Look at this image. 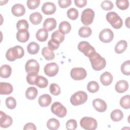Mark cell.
Masks as SVG:
<instances>
[{
  "instance_id": "49",
  "label": "cell",
  "mask_w": 130,
  "mask_h": 130,
  "mask_svg": "<svg viewBox=\"0 0 130 130\" xmlns=\"http://www.w3.org/2000/svg\"><path fill=\"white\" fill-rule=\"evenodd\" d=\"M59 6L61 8H66L72 4L71 0H59L58 1Z\"/></svg>"
},
{
  "instance_id": "24",
  "label": "cell",
  "mask_w": 130,
  "mask_h": 130,
  "mask_svg": "<svg viewBox=\"0 0 130 130\" xmlns=\"http://www.w3.org/2000/svg\"><path fill=\"white\" fill-rule=\"evenodd\" d=\"M12 73V68L8 64H4L0 68V76L3 78H9Z\"/></svg>"
},
{
  "instance_id": "14",
  "label": "cell",
  "mask_w": 130,
  "mask_h": 130,
  "mask_svg": "<svg viewBox=\"0 0 130 130\" xmlns=\"http://www.w3.org/2000/svg\"><path fill=\"white\" fill-rule=\"evenodd\" d=\"M92 106L95 110L99 112H105L107 108L106 103L103 100L98 98L92 101Z\"/></svg>"
},
{
  "instance_id": "34",
  "label": "cell",
  "mask_w": 130,
  "mask_h": 130,
  "mask_svg": "<svg viewBox=\"0 0 130 130\" xmlns=\"http://www.w3.org/2000/svg\"><path fill=\"white\" fill-rule=\"evenodd\" d=\"M92 34V30L89 27L82 26L78 31V35L82 38H88Z\"/></svg>"
},
{
  "instance_id": "36",
  "label": "cell",
  "mask_w": 130,
  "mask_h": 130,
  "mask_svg": "<svg viewBox=\"0 0 130 130\" xmlns=\"http://www.w3.org/2000/svg\"><path fill=\"white\" fill-rule=\"evenodd\" d=\"M120 105L122 108L125 109L130 108V96L126 95L122 96L120 100Z\"/></svg>"
},
{
  "instance_id": "45",
  "label": "cell",
  "mask_w": 130,
  "mask_h": 130,
  "mask_svg": "<svg viewBox=\"0 0 130 130\" xmlns=\"http://www.w3.org/2000/svg\"><path fill=\"white\" fill-rule=\"evenodd\" d=\"M37 73H28L26 76V81L30 85H35L37 77L38 76Z\"/></svg>"
},
{
  "instance_id": "20",
  "label": "cell",
  "mask_w": 130,
  "mask_h": 130,
  "mask_svg": "<svg viewBox=\"0 0 130 130\" xmlns=\"http://www.w3.org/2000/svg\"><path fill=\"white\" fill-rule=\"evenodd\" d=\"M57 22L53 18H48L45 20L43 23V28L47 31H51L56 27Z\"/></svg>"
},
{
  "instance_id": "11",
  "label": "cell",
  "mask_w": 130,
  "mask_h": 130,
  "mask_svg": "<svg viewBox=\"0 0 130 130\" xmlns=\"http://www.w3.org/2000/svg\"><path fill=\"white\" fill-rule=\"evenodd\" d=\"M59 70L58 65L55 62L47 63L44 68L45 74L49 77H53L57 75Z\"/></svg>"
},
{
  "instance_id": "10",
  "label": "cell",
  "mask_w": 130,
  "mask_h": 130,
  "mask_svg": "<svg viewBox=\"0 0 130 130\" xmlns=\"http://www.w3.org/2000/svg\"><path fill=\"white\" fill-rule=\"evenodd\" d=\"M25 69L27 73H32L38 74L40 70V65L36 60L30 59L26 62Z\"/></svg>"
},
{
  "instance_id": "18",
  "label": "cell",
  "mask_w": 130,
  "mask_h": 130,
  "mask_svg": "<svg viewBox=\"0 0 130 130\" xmlns=\"http://www.w3.org/2000/svg\"><path fill=\"white\" fill-rule=\"evenodd\" d=\"M128 88V82L124 80H121L116 82L115 86V90L119 93L125 92Z\"/></svg>"
},
{
  "instance_id": "3",
  "label": "cell",
  "mask_w": 130,
  "mask_h": 130,
  "mask_svg": "<svg viewBox=\"0 0 130 130\" xmlns=\"http://www.w3.org/2000/svg\"><path fill=\"white\" fill-rule=\"evenodd\" d=\"M106 19L111 26L115 29H119L122 26V19L115 12H108L106 15Z\"/></svg>"
},
{
  "instance_id": "2",
  "label": "cell",
  "mask_w": 130,
  "mask_h": 130,
  "mask_svg": "<svg viewBox=\"0 0 130 130\" xmlns=\"http://www.w3.org/2000/svg\"><path fill=\"white\" fill-rule=\"evenodd\" d=\"M24 55V51L21 46L16 45L10 48L6 52V57L8 61H13L16 59L22 58Z\"/></svg>"
},
{
  "instance_id": "30",
  "label": "cell",
  "mask_w": 130,
  "mask_h": 130,
  "mask_svg": "<svg viewBox=\"0 0 130 130\" xmlns=\"http://www.w3.org/2000/svg\"><path fill=\"white\" fill-rule=\"evenodd\" d=\"M70 23L66 21H62L59 25V30L64 35L68 34L71 30Z\"/></svg>"
},
{
  "instance_id": "22",
  "label": "cell",
  "mask_w": 130,
  "mask_h": 130,
  "mask_svg": "<svg viewBox=\"0 0 130 130\" xmlns=\"http://www.w3.org/2000/svg\"><path fill=\"white\" fill-rule=\"evenodd\" d=\"M17 40L21 43L27 42L29 38V33L27 30H18L16 33Z\"/></svg>"
},
{
  "instance_id": "31",
  "label": "cell",
  "mask_w": 130,
  "mask_h": 130,
  "mask_svg": "<svg viewBox=\"0 0 130 130\" xmlns=\"http://www.w3.org/2000/svg\"><path fill=\"white\" fill-rule=\"evenodd\" d=\"M40 49L39 45L35 42H30L27 46V50L30 54H36Z\"/></svg>"
},
{
  "instance_id": "15",
  "label": "cell",
  "mask_w": 130,
  "mask_h": 130,
  "mask_svg": "<svg viewBox=\"0 0 130 130\" xmlns=\"http://www.w3.org/2000/svg\"><path fill=\"white\" fill-rule=\"evenodd\" d=\"M56 6L53 3L46 2L45 3L42 7L43 13L46 15H52L56 11Z\"/></svg>"
},
{
  "instance_id": "51",
  "label": "cell",
  "mask_w": 130,
  "mask_h": 130,
  "mask_svg": "<svg viewBox=\"0 0 130 130\" xmlns=\"http://www.w3.org/2000/svg\"><path fill=\"white\" fill-rule=\"evenodd\" d=\"M37 129V127L36 125L32 123H26L23 127L24 130H29V129H31V130H36Z\"/></svg>"
},
{
  "instance_id": "29",
  "label": "cell",
  "mask_w": 130,
  "mask_h": 130,
  "mask_svg": "<svg viewBox=\"0 0 130 130\" xmlns=\"http://www.w3.org/2000/svg\"><path fill=\"white\" fill-rule=\"evenodd\" d=\"M111 119L115 122L121 120L123 118V112L119 109H115L113 110L110 114Z\"/></svg>"
},
{
  "instance_id": "42",
  "label": "cell",
  "mask_w": 130,
  "mask_h": 130,
  "mask_svg": "<svg viewBox=\"0 0 130 130\" xmlns=\"http://www.w3.org/2000/svg\"><path fill=\"white\" fill-rule=\"evenodd\" d=\"M5 103L7 107L9 109H13L16 106V100L12 96L7 98L6 100Z\"/></svg>"
},
{
  "instance_id": "35",
  "label": "cell",
  "mask_w": 130,
  "mask_h": 130,
  "mask_svg": "<svg viewBox=\"0 0 130 130\" xmlns=\"http://www.w3.org/2000/svg\"><path fill=\"white\" fill-rule=\"evenodd\" d=\"M51 39L56 41L60 44L63 41L64 39V35L61 33L59 30H56L52 34Z\"/></svg>"
},
{
  "instance_id": "8",
  "label": "cell",
  "mask_w": 130,
  "mask_h": 130,
  "mask_svg": "<svg viewBox=\"0 0 130 130\" xmlns=\"http://www.w3.org/2000/svg\"><path fill=\"white\" fill-rule=\"evenodd\" d=\"M78 50L85 56L89 57L92 53L96 52L95 49L88 42L86 41L80 42L78 45Z\"/></svg>"
},
{
  "instance_id": "7",
  "label": "cell",
  "mask_w": 130,
  "mask_h": 130,
  "mask_svg": "<svg viewBox=\"0 0 130 130\" xmlns=\"http://www.w3.org/2000/svg\"><path fill=\"white\" fill-rule=\"evenodd\" d=\"M94 17V12L91 9L87 8L84 10L81 14V20L85 25H88L93 22Z\"/></svg>"
},
{
  "instance_id": "43",
  "label": "cell",
  "mask_w": 130,
  "mask_h": 130,
  "mask_svg": "<svg viewBox=\"0 0 130 130\" xmlns=\"http://www.w3.org/2000/svg\"><path fill=\"white\" fill-rule=\"evenodd\" d=\"M116 5L119 9L124 10L128 8L129 2L128 0H117L116 1Z\"/></svg>"
},
{
  "instance_id": "41",
  "label": "cell",
  "mask_w": 130,
  "mask_h": 130,
  "mask_svg": "<svg viewBox=\"0 0 130 130\" xmlns=\"http://www.w3.org/2000/svg\"><path fill=\"white\" fill-rule=\"evenodd\" d=\"M50 93L54 95H58L61 92V89L59 86L54 83H51L49 87Z\"/></svg>"
},
{
  "instance_id": "25",
  "label": "cell",
  "mask_w": 130,
  "mask_h": 130,
  "mask_svg": "<svg viewBox=\"0 0 130 130\" xmlns=\"http://www.w3.org/2000/svg\"><path fill=\"white\" fill-rule=\"evenodd\" d=\"M127 47V42L125 40H120L116 43L115 46V52L117 54H121L126 50Z\"/></svg>"
},
{
  "instance_id": "44",
  "label": "cell",
  "mask_w": 130,
  "mask_h": 130,
  "mask_svg": "<svg viewBox=\"0 0 130 130\" xmlns=\"http://www.w3.org/2000/svg\"><path fill=\"white\" fill-rule=\"evenodd\" d=\"M40 0H27L26 2L27 6L30 10L36 9L39 6Z\"/></svg>"
},
{
  "instance_id": "33",
  "label": "cell",
  "mask_w": 130,
  "mask_h": 130,
  "mask_svg": "<svg viewBox=\"0 0 130 130\" xmlns=\"http://www.w3.org/2000/svg\"><path fill=\"white\" fill-rule=\"evenodd\" d=\"M60 126L59 121L55 118H51L47 122V126L50 130L57 129Z\"/></svg>"
},
{
  "instance_id": "32",
  "label": "cell",
  "mask_w": 130,
  "mask_h": 130,
  "mask_svg": "<svg viewBox=\"0 0 130 130\" xmlns=\"http://www.w3.org/2000/svg\"><path fill=\"white\" fill-rule=\"evenodd\" d=\"M48 84V80L42 76H38L35 81V85L39 88H43L47 86Z\"/></svg>"
},
{
  "instance_id": "13",
  "label": "cell",
  "mask_w": 130,
  "mask_h": 130,
  "mask_svg": "<svg viewBox=\"0 0 130 130\" xmlns=\"http://www.w3.org/2000/svg\"><path fill=\"white\" fill-rule=\"evenodd\" d=\"M0 126L2 128H7L13 123V119L11 116L6 115L4 112H0Z\"/></svg>"
},
{
  "instance_id": "47",
  "label": "cell",
  "mask_w": 130,
  "mask_h": 130,
  "mask_svg": "<svg viewBox=\"0 0 130 130\" xmlns=\"http://www.w3.org/2000/svg\"><path fill=\"white\" fill-rule=\"evenodd\" d=\"M102 8L106 11H109L112 10L113 7L114 5L112 2L110 1H103L101 5Z\"/></svg>"
},
{
  "instance_id": "5",
  "label": "cell",
  "mask_w": 130,
  "mask_h": 130,
  "mask_svg": "<svg viewBox=\"0 0 130 130\" xmlns=\"http://www.w3.org/2000/svg\"><path fill=\"white\" fill-rule=\"evenodd\" d=\"M81 126L86 130H94L96 128L98 123L96 120L90 117H84L80 122Z\"/></svg>"
},
{
  "instance_id": "12",
  "label": "cell",
  "mask_w": 130,
  "mask_h": 130,
  "mask_svg": "<svg viewBox=\"0 0 130 130\" xmlns=\"http://www.w3.org/2000/svg\"><path fill=\"white\" fill-rule=\"evenodd\" d=\"M114 38V33L109 28L103 29L99 34V39L103 43H107L111 42Z\"/></svg>"
},
{
  "instance_id": "23",
  "label": "cell",
  "mask_w": 130,
  "mask_h": 130,
  "mask_svg": "<svg viewBox=\"0 0 130 130\" xmlns=\"http://www.w3.org/2000/svg\"><path fill=\"white\" fill-rule=\"evenodd\" d=\"M42 54L47 60H53L55 57L53 50L49 47H45L42 49Z\"/></svg>"
},
{
  "instance_id": "46",
  "label": "cell",
  "mask_w": 130,
  "mask_h": 130,
  "mask_svg": "<svg viewBox=\"0 0 130 130\" xmlns=\"http://www.w3.org/2000/svg\"><path fill=\"white\" fill-rule=\"evenodd\" d=\"M77 127V123L76 120L71 119L66 123V128L68 130H74Z\"/></svg>"
},
{
  "instance_id": "4",
  "label": "cell",
  "mask_w": 130,
  "mask_h": 130,
  "mask_svg": "<svg viewBox=\"0 0 130 130\" xmlns=\"http://www.w3.org/2000/svg\"><path fill=\"white\" fill-rule=\"evenodd\" d=\"M88 98L87 93L83 91L74 93L70 98V102L73 106H79L85 103Z\"/></svg>"
},
{
  "instance_id": "16",
  "label": "cell",
  "mask_w": 130,
  "mask_h": 130,
  "mask_svg": "<svg viewBox=\"0 0 130 130\" xmlns=\"http://www.w3.org/2000/svg\"><path fill=\"white\" fill-rule=\"evenodd\" d=\"M11 12L15 16L20 17L25 14V8L22 4H16L12 7Z\"/></svg>"
},
{
  "instance_id": "40",
  "label": "cell",
  "mask_w": 130,
  "mask_h": 130,
  "mask_svg": "<svg viewBox=\"0 0 130 130\" xmlns=\"http://www.w3.org/2000/svg\"><path fill=\"white\" fill-rule=\"evenodd\" d=\"M28 27V23L25 19L19 20L16 24V28L18 30H27Z\"/></svg>"
},
{
  "instance_id": "50",
  "label": "cell",
  "mask_w": 130,
  "mask_h": 130,
  "mask_svg": "<svg viewBox=\"0 0 130 130\" xmlns=\"http://www.w3.org/2000/svg\"><path fill=\"white\" fill-rule=\"evenodd\" d=\"M86 0H75L74 3L75 5L79 8H83L87 4Z\"/></svg>"
},
{
  "instance_id": "21",
  "label": "cell",
  "mask_w": 130,
  "mask_h": 130,
  "mask_svg": "<svg viewBox=\"0 0 130 130\" xmlns=\"http://www.w3.org/2000/svg\"><path fill=\"white\" fill-rule=\"evenodd\" d=\"M52 101L51 96L48 94L41 95L38 99V103L42 107H48L51 104Z\"/></svg>"
},
{
  "instance_id": "27",
  "label": "cell",
  "mask_w": 130,
  "mask_h": 130,
  "mask_svg": "<svg viewBox=\"0 0 130 130\" xmlns=\"http://www.w3.org/2000/svg\"><path fill=\"white\" fill-rule=\"evenodd\" d=\"M48 37V32L44 28L39 29L36 32V37L40 42H45L47 40Z\"/></svg>"
},
{
  "instance_id": "28",
  "label": "cell",
  "mask_w": 130,
  "mask_h": 130,
  "mask_svg": "<svg viewBox=\"0 0 130 130\" xmlns=\"http://www.w3.org/2000/svg\"><path fill=\"white\" fill-rule=\"evenodd\" d=\"M38 90L35 87H28L25 91L26 98L30 100H32L36 99L38 95Z\"/></svg>"
},
{
  "instance_id": "26",
  "label": "cell",
  "mask_w": 130,
  "mask_h": 130,
  "mask_svg": "<svg viewBox=\"0 0 130 130\" xmlns=\"http://www.w3.org/2000/svg\"><path fill=\"white\" fill-rule=\"evenodd\" d=\"M42 15L38 12L31 13L29 16V20L30 22L34 25L39 24L42 20Z\"/></svg>"
},
{
  "instance_id": "19",
  "label": "cell",
  "mask_w": 130,
  "mask_h": 130,
  "mask_svg": "<svg viewBox=\"0 0 130 130\" xmlns=\"http://www.w3.org/2000/svg\"><path fill=\"white\" fill-rule=\"evenodd\" d=\"M13 90V86L10 83L8 82L0 83V94L1 95L10 94Z\"/></svg>"
},
{
  "instance_id": "1",
  "label": "cell",
  "mask_w": 130,
  "mask_h": 130,
  "mask_svg": "<svg viewBox=\"0 0 130 130\" xmlns=\"http://www.w3.org/2000/svg\"><path fill=\"white\" fill-rule=\"evenodd\" d=\"M88 58L92 68L95 71H101L106 67V59L96 52L92 53Z\"/></svg>"
},
{
  "instance_id": "52",
  "label": "cell",
  "mask_w": 130,
  "mask_h": 130,
  "mask_svg": "<svg viewBox=\"0 0 130 130\" xmlns=\"http://www.w3.org/2000/svg\"><path fill=\"white\" fill-rule=\"evenodd\" d=\"M129 17H128L125 20V25L128 28H129Z\"/></svg>"
},
{
  "instance_id": "17",
  "label": "cell",
  "mask_w": 130,
  "mask_h": 130,
  "mask_svg": "<svg viewBox=\"0 0 130 130\" xmlns=\"http://www.w3.org/2000/svg\"><path fill=\"white\" fill-rule=\"evenodd\" d=\"M113 79L112 75L109 72H105L100 76V81L104 86H108L111 84Z\"/></svg>"
},
{
  "instance_id": "6",
  "label": "cell",
  "mask_w": 130,
  "mask_h": 130,
  "mask_svg": "<svg viewBox=\"0 0 130 130\" xmlns=\"http://www.w3.org/2000/svg\"><path fill=\"white\" fill-rule=\"evenodd\" d=\"M51 112L60 118H63L66 116L67 113L66 108L60 103L56 102L53 103L51 107Z\"/></svg>"
},
{
  "instance_id": "38",
  "label": "cell",
  "mask_w": 130,
  "mask_h": 130,
  "mask_svg": "<svg viewBox=\"0 0 130 130\" xmlns=\"http://www.w3.org/2000/svg\"><path fill=\"white\" fill-rule=\"evenodd\" d=\"M79 15L78 11L75 8H70L67 11L68 17L73 20H75L77 19Z\"/></svg>"
},
{
  "instance_id": "9",
  "label": "cell",
  "mask_w": 130,
  "mask_h": 130,
  "mask_svg": "<svg viewBox=\"0 0 130 130\" xmlns=\"http://www.w3.org/2000/svg\"><path fill=\"white\" fill-rule=\"evenodd\" d=\"M71 77L75 80H81L85 79L87 76L85 69L83 68H74L70 72Z\"/></svg>"
},
{
  "instance_id": "48",
  "label": "cell",
  "mask_w": 130,
  "mask_h": 130,
  "mask_svg": "<svg viewBox=\"0 0 130 130\" xmlns=\"http://www.w3.org/2000/svg\"><path fill=\"white\" fill-rule=\"evenodd\" d=\"M48 46L53 50H55L59 48V43L53 39H51L48 42Z\"/></svg>"
},
{
  "instance_id": "37",
  "label": "cell",
  "mask_w": 130,
  "mask_h": 130,
  "mask_svg": "<svg viewBox=\"0 0 130 130\" xmlns=\"http://www.w3.org/2000/svg\"><path fill=\"white\" fill-rule=\"evenodd\" d=\"M100 86L98 83L94 81H90L87 85V90L90 93H95L99 89Z\"/></svg>"
},
{
  "instance_id": "39",
  "label": "cell",
  "mask_w": 130,
  "mask_h": 130,
  "mask_svg": "<svg viewBox=\"0 0 130 130\" xmlns=\"http://www.w3.org/2000/svg\"><path fill=\"white\" fill-rule=\"evenodd\" d=\"M121 71L125 75H130V62L129 60L124 61L121 66Z\"/></svg>"
}]
</instances>
